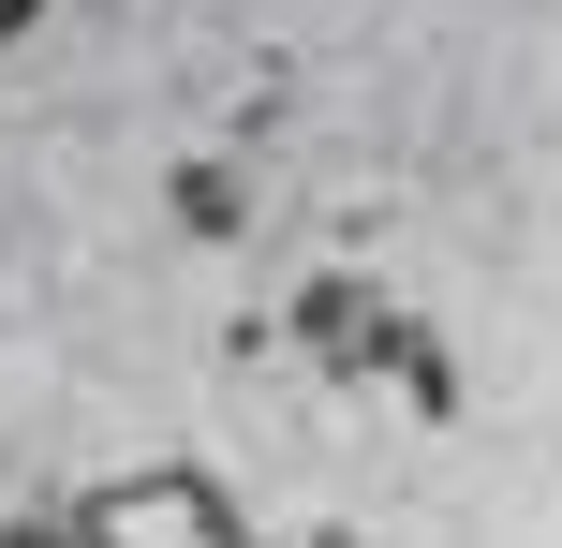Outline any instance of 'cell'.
Segmentation results:
<instances>
[{"instance_id":"obj_1","label":"cell","mask_w":562,"mask_h":548,"mask_svg":"<svg viewBox=\"0 0 562 548\" xmlns=\"http://www.w3.org/2000/svg\"><path fill=\"white\" fill-rule=\"evenodd\" d=\"M75 534H89V548H134V534H164V548H237V504L207 490V474H134V490H89Z\"/></svg>"},{"instance_id":"obj_2","label":"cell","mask_w":562,"mask_h":548,"mask_svg":"<svg viewBox=\"0 0 562 548\" xmlns=\"http://www.w3.org/2000/svg\"><path fill=\"white\" fill-rule=\"evenodd\" d=\"M15 30H30V0H0V45H15Z\"/></svg>"}]
</instances>
